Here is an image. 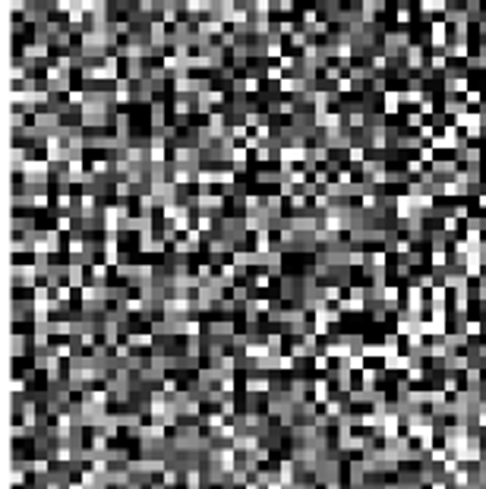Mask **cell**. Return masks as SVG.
Listing matches in <instances>:
<instances>
[{
    "label": "cell",
    "instance_id": "6da1fadb",
    "mask_svg": "<svg viewBox=\"0 0 486 489\" xmlns=\"http://www.w3.org/2000/svg\"><path fill=\"white\" fill-rule=\"evenodd\" d=\"M35 278H41L38 265H16V287H38Z\"/></svg>",
    "mask_w": 486,
    "mask_h": 489
},
{
    "label": "cell",
    "instance_id": "7a4b0ae2",
    "mask_svg": "<svg viewBox=\"0 0 486 489\" xmlns=\"http://www.w3.org/2000/svg\"><path fill=\"white\" fill-rule=\"evenodd\" d=\"M63 284H70V287H85V271H82V262L67 265V281H63Z\"/></svg>",
    "mask_w": 486,
    "mask_h": 489
},
{
    "label": "cell",
    "instance_id": "3957f363",
    "mask_svg": "<svg viewBox=\"0 0 486 489\" xmlns=\"http://www.w3.org/2000/svg\"><path fill=\"white\" fill-rule=\"evenodd\" d=\"M328 394H332L328 379H316V382H313V401L322 404V401H328Z\"/></svg>",
    "mask_w": 486,
    "mask_h": 489
},
{
    "label": "cell",
    "instance_id": "277c9868",
    "mask_svg": "<svg viewBox=\"0 0 486 489\" xmlns=\"http://www.w3.org/2000/svg\"><path fill=\"white\" fill-rule=\"evenodd\" d=\"M89 278H92V284H107V265L92 262L89 265Z\"/></svg>",
    "mask_w": 486,
    "mask_h": 489
},
{
    "label": "cell",
    "instance_id": "5b68a950",
    "mask_svg": "<svg viewBox=\"0 0 486 489\" xmlns=\"http://www.w3.org/2000/svg\"><path fill=\"white\" fill-rule=\"evenodd\" d=\"M401 92H385V114H398V107H401Z\"/></svg>",
    "mask_w": 486,
    "mask_h": 489
},
{
    "label": "cell",
    "instance_id": "8992f818",
    "mask_svg": "<svg viewBox=\"0 0 486 489\" xmlns=\"http://www.w3.org/2000/svg\"><path fill=\"white\" fill-rule=\"evenodd\" d=\"M266 54L269 57H281V35H272L266 41Z\"/></svg>",
    "mask_w": 486,
    "mask_h": 489
},
{
    "label": "cell",
    "instance_id": "52a82bcc",
    "mask_svg": "<svg viewBox=\"0 0 486 489\" xmlns=\"http://www.w3.org/2000/svg\"><path fill=\"white\" fill-rule=\"evenodd\" d=\"M177 483H180V474H177V470H171V467H164V474H161V486L174 489Z\"/></svg>",
    "mask_w": 486,
    "mask_h": 489
},
{
    "label": "cell",
    "instance_id": "ba28073f",
    "mask_svg": "<svg viewBox=\"0 0 486 489\" xmlns=\"http://www.w3.org/2000/svg\"><path fill=\"white\" fill-rule=\"evenodd\" d=\"M483 329H486L483 322H474V319H467V322H464V335H467V338H477V335H483Z\"/></svg>",
    "mask_w": 486,
    "mask_h": 489
},
{
    "label": "cell",
    "instance_id": "9c48e42d",
    "mask_svg": "<svg viewBox=\"0 0 486 489\" xmlns=\"http://www.w3.org/2000/svg\"><path fill=\"white\" fill-rule=\"evenodd\" d=\"M445 10V0H420V13H439Z\"/></svg>",
    "mask_w": 486,
    "mask_h": 489
},
{
    "label": "cell",
    "instance_id": "30bf717a",
    "mask_svg": "<svg viewBox=\"0 0 486 489\" xmlns=\"http://www.w3.org/2000/svg\"><path fill=\"white\" fill-rule=\"evenodd\" d=\"M429 35H433V48H442L445 44V22H436Z\"/></svg>",
    "mask_w": 486,
    "mask_h": 489
},
{
    "label": "cell",
    "instance_id": "8fae6325",
    "mask_svg": "<svg viewBox=\"0 0 486 489\" xmlns=\"http://www.w3.org/2000/svg\"><path fill=\"white\" fill-rule=\"evenodd\" d=\"M417 158L423 161V165H436V149H433V146H423V149H417Z\"/></svg>",
    "mask_w": 486,
    "mask_h": 489
},
{
    "label": "cell",
    "instance_id": "7c38bea8",
    "mask_svg": "<svg viewBox=\"0 0 486 489\" xmlns=\"http://www.w3.org/2000/svg\"><path fill=\"white\" fill-rule=\"evenodd\" d=\"M186 489H202V474L199 470H186Z\"/></svg>",
    "mask_w": 486,
    "mask_h": 489
},
{
    "label": "cell",
    "instance_id": "4fadbf2b",
    "mask_svg": "<svg viewBox=\"0 0 486 489\" xmlns=\"http://www.w3.org/2000/svg\"><path fill=\"white\" fill-rule=\"evenodd\" d=\"M269 284H272V275H269V271H256V278H253V287H259V291H266Z\"/></svg>",
    "mask_w": 486,
    "mask_h": 489
},
{
    "label": "cell",
    "instance_id": "5bb4252c",
    "mask_svg": "<svg viewBox=\"0 0 486 489\" xmlns=\"http://www.w3.org/2000/svg\"><path fill=\"white\" fill-rule=\"evenodd\" d=\"M281 73H284L281 63H269V66H266V79H275V82H278V79H281Z\"/></svg>",
    "mask_w": 486,
    "mask_h": 489
},
{
    "label": "cell",
    "instance_id": "9a60e30c",
    "mask_svg": "<svg viewBox=\"0 0 486 489\" xmlns=\"http://www.w3.org/2000/svg\"><path fill=\"white\" fill-rule=\"evenodd\" d=\"M464 101H467V107H480V101H483V95H480V92H474V88H471V92H467V95H464Z\"/></svg>",
    "mask_w": 486,
    "mask_h": 489
},
{
    "label": "cell",
    "instance_id": "2e32d148",
    "mask_svg": "<svg viewBox=\"0 0 486 489\" xmlns=\"http://www.w3.org/2000/svg\"><path fill=\"white\" fill-rule=\"evenodd\" d=\"M57 230H60V234H70V230H73V218H70V215H60Z\"/></svg>",
    "mask_w": 486,
    "mask_h": 489
},
{
    "label": "cell",
    "instance_id": "e0dca14e",
    "mask_svg": "<svg viewBox=\"0 0 486 489\" xmlns=\"http://www.w3.org/2000/svg\"><path fill=\"white\" fill-rule=\"evenodd\" d=\"M395 19H398L401 26H407V22H410V7H398V13H395Z\"/></svg>",
    "mask_w": 486,
    "mask_h": 489
},
{
    "label": "cell",
    "instance_id": "ac0fdd59",
    "mask_svg": "<svg viewBox=\"0 0 486 489\" xmlns=\"http://www.w3.org/2000/svg\"><path fill=\"white\" fill-rule=\"evenodd\" d=\"M407 126L420 130V126H423V114H420V111H417V114H407Z\"/></svg>",
    "mask_w": 486,
    "mask_h": 489
},
{
    "label": "cell",
    "instance_id": "d6986e66",
    "mask_svg": "<svg viewBox=\"0 0 486 489\" xmlns=\"http://www.w3.org/2000/svg\"><path fill=\"white\" fill-rule=\"evenodd\" d=\"M433 111H436V104H433V98L426 95V98L420 101V114H433Z\"/></svg>",
    "mask_w": 486,
    "mask_h": 489
},
{
    "label": "cell",
    "instance_id": "ffe728a7",
    "mask_svg": "<svg viewBox=\"0 0 486 489\" xmlns=\"http://www.w3.org/2000/svg\"><path fill=\"white\" fill-rule=\"evenodd\" d=\"M433 69H436V73L445 69V54H436V57H433Z\"/></svg>",
    "mask_w": 486,
    "mask_h": 489
},
{
    "label": "cell",
    "instance_id": "44dd1931",
    "mask_svg": "<svg viewBox=\"0 0 486 489\" xmlns=\"http://www.w3.org/2000/svg\"><path fill=\"white\" fill-rule=\"evenodd\" d=\"M10 388H13L16 394H19V391H26V379H13V385H10Z\"/></svg>",
    "mask_w": 486,
    "mask_h": 489
},
{
    "label": "cell",
    "instance_id": "7402d4cb",
    "mask_svg": "<svg viewBox=\"0 0 486 489\" xmlns=\"http://www.w3.org/2000/svg\"><path fill=\"white\" fill-rule=\"evenodd\" d=\"M477 202H480V208H486V193H480V199H477Z\"/></svg>",
    "mask_w": 486,
    "mask_h": 489
}]
</instances>
